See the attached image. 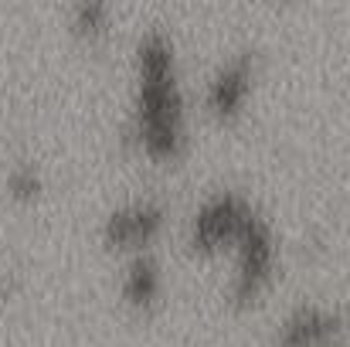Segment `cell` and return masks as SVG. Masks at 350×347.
<instances>
[{"instance_id": "7a4b0ae2", "label": "cell", "mask_w": 350, "mask_h": 347, "mask_svg": "<svg viewBox=\"0 0 350 347\" xmlns=\"http://www.w3.org/2000/svg\"><path fill=\"white\" fill-rule=\"evenodd\" d=\"M282 259L279 231L272 218L258 208L252 222L232 245V276H228V300L232 303H255L275 279Z\"/></svg>"}, {"instance_id": "9c48e42d", "label": "cell", "mask_w": 350, "mask_h": 347, "mask_svg": "<svg viewBox=\"0 0 350 347\" xmlns=\"http://www.w3.org/2000/svg\"><path fill=\"white\" fill-rule=\"evenodd\" d=\"M3 188H7V194H10L14 201H34V198H41V191H44V174H41V167H38L34 160H21V164H14V167L7 170Z\"/></svg>"}, {"instance_id": "52a82bcc", "label": "cell", "mask_w": 350, "mask_h": 347, "mask_svg": "<svg viewBox=\"0 0 350 347\" xmlns=\"http://www.w3.org/2000/svg\"><path fill=\"white\" fill-rule=\"evenodd\" d=\"M119 293L122 300L133 307V310H150L160 303L163 296V269L157 262V255L150 248L143 252H133L122 266V276H119Z\"/></svg>"}, {"instance_id": "3957f363", "label": "cell", "mask_w": 350, "mask_h": 347, "mask_svg": "<svg viewBox=\"0 0 350 347\" xmlns=\"http://www.w3.org/2000/svg\"><path fill=\"white\" fill-rule=\"evenodd\" d=\"M255 211H258V205L245 191L215 188L194 205V211L187 218V245L201 255L225 252L238 242V235L245 231Z\"/></svg>"}, {"instance_id": "ba28073f", "label": "cell", "mask_w": 350, "mask_h": 347, "mask_svg": "<svg viewBox=\"0 0 350 347\" xmlns=\"http://www.w3.org/2000/svg\"><path fill=\"white\" fill-rule=\"evenodd\" d=\"M68 21H72V31L85 41H99L113 31V7L109 3H99V0H82L68 10Z\"/></svg>"}, {"instance_id": "277c9868", "label": "cell", "mask_w": 350, "mask_h": 347, "mask_svg": "<svg viewBox=\"0 0 350 347\" xmlns=\"http://www.w3.org/2000/svg\"><path fill=\"white\" fill-rule=\"evenodd\" d=\"M350 307L303 300L272 331V347H347Z\"/></svg>"}, {"instance_id": "5b68a950", "label": "cell", "mask_w": 350, "mask_h": 347, "mask_svg": "<svg viewBox=\"0 0 350 347\" xmlns=\"http://www.w3.org/2000/svg\"><path fill=\"white\" fill-rule=\"evenodd\" d=\"M258 82V51L234 48L228 51L204 82V110L218 119H238L245 113Z\"/></svg>"}, {"instance_id": "6da1fadb", "label": "cell", "mask_w": 350, "mask_h": 347, "mask_svg": "<svg viewBox=\"0 0 350 347\" xmlns=\"http://www.w3.org/2000/svg\"><path fill=\"white\" fill-rule=\"evenodd\" d=\"M129 136L153 160H177L187 150V96L170 27L153 24L133 44Z\"/></svg>"}, {"instance_id": "8992f818", "label": "cell", "mask_w": 350, "mask_h": 347, "mask_svg": "<svg viewBox=\"0 0 350 347\" xmlns=\"http://www.w3.org/2000/svg\"><path fill=\"white\" fill-rule=\"evenodd\" d=\"M167 222V208L160 198L153 194H136L116 205L106 218H103V242L113 248H129V252H143L157 242V235L163 231Z\"/></svg>"}]
</instances>
